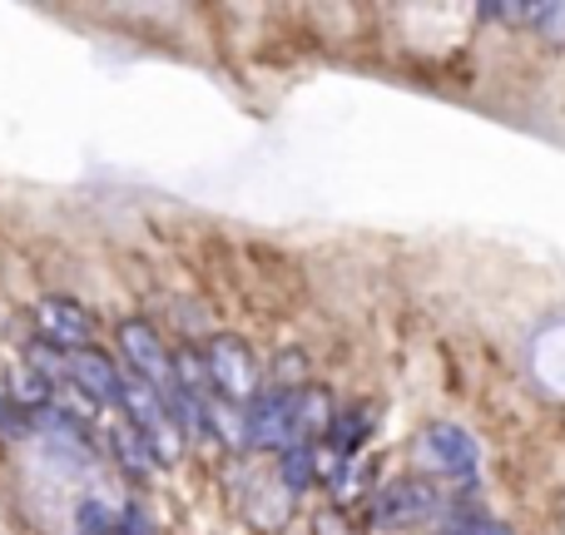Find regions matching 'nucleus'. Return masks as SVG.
<instances>
[{"mask_svg": "<svg viewBox=\"0 0 565 535\" xmlns=\"http://www.w3.org/2000/svg\"><path fill=\"white\" fill-rule=\"evenodd\" d=\"M451 501L431 486L427 477H402V481H387L382 491H372L367 501V526L377 535H402V531H417V526H431V521L447 516Z\"/></svg>", "mask_w": 565, "mask_h": 535, "instance_id": "obj_1", "label": "nucleus"}, {"mask_svg": "<svg viewBox=\"0 0 565 535\" xmlns=\"http://www.w3.org/2000/svg\"><path fill=\"white\" fill-rule=\"evenodd\" d=\"M204 362H209V382H214V397L228 402V407H248L258 397V362L248 352L244 338L234 332H218V338L204 342Z\"/></svg>", "mask_w": 565, "mask_h": 535, "instance_id": "obj_2", "label": "nucleus"}, {"mask_svg": "<svg viewBox=\"0 0 565 535\" xmlns=\"http://www.w3.org/2000/svg\"><path fill=\"white\" fill-rule=\"evenodd\" d=\"M115 342L129 362V377H145L159 392L174 387V352L164 347V338H159V328L149 318H125L115 328Z\"/></svg>", "mask_w": 565, "mask_h": 535, "instance_id": "obj_3", "label": "nucleus"}, {"mask_svg": "<svg viewBox=\"0 0 565 535\" xmlns=\"http://www.w3.org/2000/svg\"><path fill=\"white\" fill-rule=\"evenodd\" d=\"M422 461H427L437 477L461 481V486H477V471H481V447L471 441V431L451 427V421H431L417 441Z\"/></svg>", "mask_w": 565, "mask_h": 535, "instance_id": "obj_4", "label": "nucleus"}, {"mask_svg": "<svg viewBox=\"0 0 565 535\" xmlns=\"http://www.w3.org/2000/svg\"><path fill=\"white\" fill-rule=\"evenodd\" d=\"M292 407H298V387H264L244 407V441L254 451H288L292 447Z\"/></svg>", "mask_w": 565, "mask_h": 535, "instance_id": "obj_5", "label": "nucleus"}, {"mask_svg": "<svg viewBox=\"0 0 565 535\" xmlns=\"http://www.w3.org/2000/svg\"><path fill=\"white\" fill-rule=\"evenodd\" d=\"M30 322H35V338L60 352L95 347V318H89L85 302H75V298H40L35 308H30Z\"/></svg>", "mask_w": 565, "mask_h": 535, "instance_id": "obj_6", "label": "nucleus"}, {"mask_svg": "<svg viewBox=\"0 0 565 535\" xmlns=\"http://www.w3.org/2000/svg\"><path fill=\"white\" fill-rule=\"evenodd\" d=\"M70 382L79 387V397L89 407H125V372L105 352H95V347L70 352Z\"/></svg>", "mask_w": 565, "mask_h": 535, "instance_id": "obj_7", "label": "nucleus"}, {"mask_svg": "<svg viewBox=\"0 0 565 535\" xmlns=\"http://www.w3.org/2000/svg\"><path fill=\"white\" fill-rule=\"evenodd\" d=\"M109 451H115L119 471H129V477H135V481H149V477H154V471H159L154 451H149L145 431H139L135 421H115V427H109Z\"/></svg>", "mask_w": 565, "mask_h": 535, "instance_id": "obj_8", "label": "nucleus"}, {"mask_svg": "<svg viewBox=\"0 0 565 535\" xmlns=\"http://www.w3.org/2000/svg\"><path fill=\"white\" fill-rule=\"evenodd\" d=\"M367 437H372V411L367 407H348V411H338V421H332L328 447H332V457L338 461H358V451H362V441Z\"/></svg>", "mask_w": 565, "mask_h": 535, "instance_id": "obj_9", "label": "nucleus"}, {"mask_svg": "<svg viewBox=\"0 0 565 535\" xmlns=\"http://www.w3.org/2000/svg\"><path fill=\"white\" fill-rule=\"evenodd\" d=\"M6 392L15 397V407H20V411H30V417H35V411H45V407H55V402H60V387H55L50 377H40L35 367H15V372H10Z\"/></svg>", "mask_w": 565, "mask_h": 535, "instance_id": "obj_10", "label": "nucleus"}, {"mask_svg": "<svg viewBox=\"0 0 565 535\" xmlns=\"http://www.w3.org/2000/svg\"><path fill=\"white\" fill-rule=\"evenodd\" d=\"M278 481L288 496H298V491H308L312 481H318V447H288L278 451Z\"/></svg>", "mask_w": 565, "mask_h": 535, "instance_id": "obj_11", "label": "nucleus"}, {"mask_svg": "<svg viewBox=\"0 0 565 535\" xmlns=\"http://www.w3.org/2000/svg\"><path fill=\"white\" fill-rule=\"evenodd\" d=\"M174 387L189 392V397H214V382H209L204 352H194V347L174 352Z\"/></svg>", "mask_w": 565, "mask_h": 535, "instance_id": "obj_12", "label": "nucleus"}, {"mask_svg": "<svg viewBox=\"0 0 565 535\" xmlns=\"http://www.w3.org/2000/svg\"><path fill=\"white\" fill-rule=\"evenodd\" d=\"M115 526H119V516L105 506V501H79L75 506V535H115Z\"/></svg>", "mask_w": 565, "mask_h": 535, "instance_id": "obj_13", "label": "nucleus"}, {"mask_svg": "<svg viewBox=\"0 0 565 535\" xmlns=\"http://www.w3.org/2000/svg\"><path fill=\"white\" fill-rule=\"evenodd\" d=\"M0 437H6V441L30 437V411H20L15 397H10L6 387H0Z\"/></svg>", "mask_w": 565, "mask_h": 535, "instance_id": "obj_14", "label": "nucleus"}, {"mask_svg": "<svg viewBox=\"0 0 565 535\" xmlns=\"http://www.w3.org/2000/svg\"><path fill=\"white\" fill-rule=\"evenodd\" d=\"M115 535H159V531H154V521L145 516V506H125V511H119Z\"/></svg>", "mask_w": 565, "mask_h": 535, "instance_id": "obj_15", "label": "nucleus"}, {"mask_svg": "<svg viewBox=\"0 0 565 535\" xmlns=\"http://www.w3.org/2000/svg\"><path fill=\"white\" fill-rule=\"evenodd\" d=\"M461 535H516L511 526H501V521H491V516H457L451 521Z\"/></svg>", "mask_w": 565, "mask_h": 535, "instance_id": "obj_16", "label": "nucleus"}, {"mask_svg": "<svg viewBox=\"0 0 565 535\" xmlns=\"http://www.w3.org/2000/svg\"><path fill=\"white\" fill-rule=\"evenodd\" d=\"M541 30H546L551 40H565V6H541Z\"/></svg>", "mask_w": 565, "mask_h": 535, "instance_id": "obj_17", "label": "nucleus"}, {"mask_svg": "<svg viewBox=\"0 0 565 535\" xmlns=\"http://www.w3.org/2000/svg\"><path fill=\"white\" fill-rule=\"evenodd\" d=\"M437 535H461V531H457V526H447V531H437Z\"/></svg>", "mask_w": 565, "mask_h": 535, "instance_id": "obj_18", "label": "nucleus"}]
</instances>
